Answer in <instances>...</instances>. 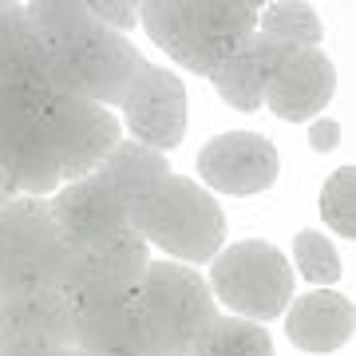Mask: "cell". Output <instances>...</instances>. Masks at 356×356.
<instances>
[{"label": "cell", "mask_w": 356, "mask_h": 356, "mask_svg": "<svg viewBox=\"0 0 356 356\" xmlns=\"http://www.w3.org/2000/svg\"><path fill=\"white\" fill-rule=\"evenodd\" d=\"M261 4L254 0H147L139 20L151 40L194 76L214 72L250 32H257Z\"/></svg>", "instance_id": "cell-1"}, {"label": "cell", "mask_w": 356, "mask_h": 356, "mask_svg": "<svg viewBox=\"0 0 356 356\" xmlns=\"http://www.w3.org/2000/svg\"><path fill=\"white\" fill-rule=\"evenodd\" d=\"M135 229L147 245H159L182 266H202L214 261L226 242V214L206 186L182 175H166L135 206Z\"/></svg>", "instance_id": "cell-2"}, {"label": "cell", "mask_w": 356, "mask_h": 356, "mask_svg": "<svg viewBox=\"0 0 356 356\" xmlns=\"http://www.w3.org/2000/svg\"><path fill=\"white\" fill-rule=\"evenodd\" d=\"M48 67H51L56 95L88 99L111 111V103L123 107L127 91L135 88L139 72L147 67V60L123 32L91 20L72 40H64L60 48L48 51Z\"/></svg>", "instance_id": "cell-3"}, {"label": "cell", "mask_w": 356, "mask_h": 356, "mask_svg": "<svg viewBox=\"0 0 356 356\" xmlns=\"http://www.w3.org/2000/svg\"><path fill=\"white\" fill-rule=\"evenodd\" d=\"M143 313L151 356H194L218 325L210 281L182 261H151L143 281Z\"/></svg>", "instance_id": "cell-4"}, {"label": "cell", "mask_w": 356, "mask_h": 356, "mask_svg": "<svg viewBox=\"0 0 356 356\" xmlns=\"http://www.w3.org/2000/svg\"><path fill=\"white\" fill-rule=\"evenodd\" d=\"M67 242L48 198H13L0 206V301L36 289H60Z\"/></svg>", "instance_id": "cell-5"}, {"label": "cell", "mask_w": 356, "mask_h": 356, "mask_svg": "<svg viewBox=\"0 0 356 356\" xmlns=\"http://www.w3.org/2000/svg\"><path fill=\"white\" fill-rule=\"evenodd\" d=\"M210 293L242 321H277L293 301V266L273 242L245 238L214 254Z\"/></svg>", "instance_id": "cell-6"}, {"label": "cell", "mask_w": 356, "mask_h": 356, "mask_svg": "<svg viewBox=\"0 0 356 356\" xmlns=\"http://www.w3.org/2000/svg\"><path fill=\"white\" fill-rule=\"evenodd\" d=\"M40 127L60 159L64 182L88 178L107 159V151L123 139V123L115 119V111L88 99H72V95H51L40 111Z\"/></svg>", "instance_id": "cell-7"}, {"label": "cell", "mask_w": 356, "mask_h": 356, "mask_svg": "<svg viewBox=\"0 0 356 356\" xmlns=\"http://www.w3.org/2000/svg\"><path fill=\"white\" fill-rule=\"evenodd\" d=\"M0 175L24 198H51L64 186L60 159L40 127V111L0 99Z\"/></svg>", "instance_id": "cell-8"}, {"label": "cell", "mask_w": 356, "mask_h": 356, "mask_svg": "<svg viewBox=\"0 0 356 356\" xmlns=\"http://www.w3.org/2000/svg\"><path fill=\"white\" fill-rule=\"evenodd\" d=\"M76 348L88 356H151L143 285L76 301Z\"/></svg>", "instance_id": "cell-9"}, {"label": "cell", "mask_w": 356, "mask_h": 356, "mask_svg": "<svg viewBox=\"0 0 356 356\" xmlns=\"http://www.w3.org/2000/svg\"><path fill=\"white\" fill-rule=\"evenodd\" d=\"M48 206L67 245H107L139 234L131 206L119 202L95 175L64 182L48 198Z\"/></svg>", "instance_id": "cell-10"}, {"label": "cell", "mask_w": 356, "mask_h": 356, "mask_svg": "<svg viewBox=\"0 0 356 356\" xmlns=\"http://www.w3.org/2000/svg\"><path fill=\"white\" fill-rule=\"evenodd\" d=\"M281 154L257 131H222L198 151V175L218 194H261L277 182Z\"/></svg>", "instance_id": "cell-11"}, {"label": "cell", "mask_w": 356, "mask_h": 356, "mask_svg": "<svg viewBox=\"0 0 356 356\" xmlns=\"http://www.w3.org/2000/svg\"><path fill=\"white\" fill-rule=\"evenodd\" d=\"M51 95L56 88H51L48 48L40 44L28 8L8 0L0 13V99L44 111Z\"/></svg>", "instance_id": "cell-12"}, {"label": "cell", "mask_w": 356, "mask_h": 356, "mask_svg": "<svg viewBox=\"0 0 356 356\" xmlns=\"http://www.w3.org/2000/svg\"><path fill=\"white\" fill-rule=\"evenodd\" d=\"M123 119L135 143L170 151L186 135V83L159 64H147L123 99Z\"/></svg>", "instance_id": "cell-13"}, {"label": "cell", "mask_w": 356, "mask_h": 356, "mask_svg": "<svg viewBox=\"0 0 356 356\" xmlns=\"http://www.w3.org/2000/svg\"><path fill=\"white\" fill-rule=\"evenodd\" d=\"M147 269H151V245L143 242V234L107 245H67L60 289L72 301L91 297V293L139 289L147 281Z\"/></svg>", "instance_id": "cell-14"}, {"label": "cell", "mask_w": 356, "mask_h": 356, "mask_svg": "<svg viewBox=\"0 0 356 356\" xmlns=\"http://www.w3.org/2000/svg\"><path fill=\"white\" fill-rule=\"evenodd\" d=\"M76 344V301L64 289H36L0 301V353Z\"/></svg>", "instance_id": "cell-15"}, {"label": "cell", "mask_w": 356, "mask_h": 356, "mask_svg": "<svg viewBox=\"0 0 356 356\" xmlns=\"http://www.w3.org/2000/svg\"><path fill=\"white\" fill-rule=\"evenodd\" d=\"M337 72L321 48H301L273 72L266 88V107L285 123H309L332 103Z\"/></svg>", "instance_id": "cell-16"}, {"label": "cell", "mask_w": 356, "mask_h": 356, "mask_svg": "<svg viewBox=\"0 0 356 356\" xmlns=\"http://www.w3.org/2000/svg\"><path fill=\"white\" fill-rule=\"evenodd\" d=\"M293 51L297 48L281 44V40L250 32V36L210 72V83H214V91L222 95V103H229L234 111H257V107H266V88H269V79H273V72L289 60Z\"/></svg>", "instance_id": "cell-17"}, {"label": "cell", "mask_w": 356, "mask_h": 356, "mask_svg": "<svg viewBox=\"0 0 356 356\" xmlns=\"http://www.w3.org/2000/svg\"><path fill=\"white\" fill-rule=\"evenodd\" d=\"M285 332L297 348L305 353H337L341 344L353 341L356 332V309L337 289H313L289 301Z\"/></svg>", "instance_id": "cell-18"}, {"label": "cell", "mask_w": 356, "mask_h": 356, "mask_svg": "<svg viewBox=\"0 0 356 356\" xmlns=\"http://www.w3.org/2000/svg\"><path fill=\"white\" fill-rule=\"evenodd\" d=\"M91 175L99 178L119 202H127L131 214H135V206L170 175V163H166V154L154 151V147H143V143H135V139H119Z\"/></svg>", "instance_id": "cell-19"}, {"label": "cell", "mask_w": 356, "mask_h": 356, "mask_svg": "<svg viewBox=\"0 0 356 356\" xmlns=\"http://www.w3.org/2000/svg\"><path fill=\"white\" fill-rule=\"evenodd\" d=\"M257 32L269 40H281V44H289V48H321V36H325V28H321V16L313 13V4H261V13H257Z\"/></svg>", "instance_id": "cell-20"}, {"label": "cell", "mask_w": 356, "mask_h": 356, "mask_svg": "<svg viewBox=\"0 0 356 356\" xmlns=\"http://www.w3.org/2000/svg\"><path fill=\"white\" fill-rule=\"evenodd\" d=\"M28 8V20L36 28V36L44 48H60L64 40H72L79 28H88L95 16H91L88 0H32L24 4Z\"/></svg>", "instance_id": "cell-21"}, {"label": "cell", "mask_w": 356, "mask_h": 356, "mask_svg": "<svg viewBox=\"0 0 356 356\" xmlns=\"http://www.w3.org/2000/svg\"><path fill=\"white\" fill-rule=\"evenodd\" d=\"M194 356H273V341L269 332L254 321L242 317H218V325L210 329Z\"/></svg>", "instance_id": "cell-22"}, {"label": "cell", "mask_w": 356, "mask_h": 356, "mask_svg": "<svg viewBox=\"0 0 356 356\" xmlns=\"http://www.w3.org/2000/svg\"><path fill=\"white\" fill-rule=\"evenodd\" d=\"M321 222L348 242L356 238V166H337L321 186Z\"/></svg>", "instance_id": "cell-23"}, {"label": "cell", "mask_w": 356, "mask_h": 356, "mask_svg": "<svg viewBox=\"0 0 356 356\" xmlns=\"http://www.w3.org/2000/svg\"><path fill=\"white\" fill-rule=\"evenodd\" d=\"M293 261L313 289H329L332 281H341V257L321 229H301L293 238Z\"/></svg>", "instance_id": "cell-24"}, {"label": "cell", "mask_w": 356, "mask_h": 356, "mask_svg": "<svg viewBox=\"0 0 356 356\" xmlns=\"http://www.w3.org/2000/svg\"><path fill=\"white\" fill-rule=\"evenodd\" d=\"M88 8L103 28H115V32H123V36H127L131 28H135V20H139V4H131V0H88Z\"/></svg>", "instance_id": "cell-25"}, {"label": "cell", "mask_w": 356, "mask_h": 356, "mask_svg": "<svg viewBox=\"0 0 356 356\" xmlns=\"http://www.w3.org/2000/svg\"><path fill=\"white\" fill-rule=\"evenodd\" d=\"M309 147L317 154L337 151V147H341V123H337V119H317V123L309 127Z\"/></svg>", "instance_id": "cell-26"}, {"label": "cell", "mask_w": 356, "mask_h": 356, "mask_svg": "<svg viewBox=\"0 0 356 356\" xmlns=\"http://www.w3.org/2000/svg\"><path fill=\"white\" fill-rule=\"evenodd\" d=\"M0 356H4V353H0Z\"/></svg>", "instance_id": "cell-27"}, {"label": "cell", "mask_w": 356, "mask_h": 356, "mask_svg": "<svg viewBox=\"0 0 356 356\" xmlns=\"http://www.w3.org/2000/svg\"><path fill=\"white\" fill-rule=\"evenodd\" d=\"M83 356H88V353H83Z\"/></svg>", "instance_id": "cell-28"}]
</instances>
